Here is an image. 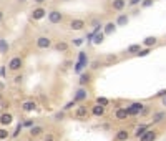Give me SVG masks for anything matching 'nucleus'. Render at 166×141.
Instances as JSON below:
<instances>
[{
    "label": "nucleus",
    "instance_id": "nucleus-29",
    "mask_svg": "<svg viewBox=\"0 0 166 141\" xmlns=\"http://www.w3.org/2000/svg\"><path fill=\"white\" fill-rule=\"evenodd\" d=\"M95 103L102 105V106H108V105H110V100H108V98H105V96H98Z\"/></svg>",
    "mask_w": 166,
    "mask_h": 141
},
{
    "label": "nucleus",
    "instance_id": "nucleus-42",
    "mask_svg": "<svg viewBox=\"0 0 166 141\" xmlns=\"http://www.w3.org/2000/svg\"><path fill=\"white\" fill-rule=\"evenodd\" d=\"M98 68H100V63L98 62H93L91 63V70H98Z\"/></svg>",
    "mask_w": 166,
    "mask_h": 141
},
{
    "label": "nucleus",
    "instance_id": "nucleus-19",
    "mask_svg": "<svg viewBox=\"0 0 166 141\" xmlns=\"http://www.w3.org/2000/svg\"><path fill=\"white\" fill-rule=\"evenodd\" d=\"M102 32L105 33V37H108V35H113L116 32V23L115 22H106L103 28H102Z\"/></svg>",
    "mask_w": 166,
    "mask_h": 141
},
{
    "label": "nucleus",
    "instance_id": "nucleus-34",
    "mask_svg": "<svg viewBox=\"0 0 166 141\" xmlns=\"http://www.w3.org/2000/svg\"><path fill=\"white\" fill-rule=\"evenodd\" d=\"M76 105H78V103H76L75 100H72V101H68V103H67V105H65V106L62 108V110H63V111H68V110H72L73 106H76Z\"/></svg>",
    "mask_w": 166,
    "mask_h": 141
},
{
    "label": "nucleus",
    "instance_id": "nucleus-5",
    "mask_svg": "<svg viewBox=\"0 0 166 141\" xmlns=\"http://www.w3.org/2000/svg\"><path fill=\"white\" fill-rule=\"evenodd\" d=\"M88 63H90V62H88L86 53H85V52H80V53H78V62L75 63V72L76 73H81L83 68L88 67Z\"/></svg>",
    "mask_w": 166,
    "mask_h": 141
},
{
    "label": "nucleus",
    "instance_id": "nucleus-26",
    "mask_svg": "<svg viewBox=\"0 0 166 141\" xmlns=\"http://www.w3.org/2000/svg\"><path fill=\"white\" fill-rule=\"evenodd\" d=\"M148 128H150V125H140L138 128H136V130H135V133H133V136L135 138H140L141 136V134H143L146 130H148Z\"/></svg>",
    "mask_w": 166,
    "mask_h": 141
},
{
    "label": "nucleus",
    "instance_id": "nucleus-3",
    "mask_svg": "<svg viewBox=\"0 0 166 141\" xmlns=\"http://www.w3.org/2000/svg\"><path fill=\"white\" fill-rule=\"evenodd\" d=\"M73 118L75 120H88L90 118V108L86 106V105H83V103H78V106L75 108L73 111Z\"/></svg>",
    "mask_w": 166,
    "mask_h": 141
},
{
    "label": "nucleus",
    "instance_id": "nucleus-20",
    "mask_svg": "<svg viewBox=\"0 0 166 141\" xmlns=\"http://www.w3.org/2000/svg\"><path fill=\"white\" fill-rule=\"evenodd\" d=\"M115 118L118 120V121H126L128 118H130V115H128V111H126V108H116L115 110Z\"/></svg>",
    "mask_w": 166,
    "mask_h": 141
},
{
    "label": "nucleus",
    "instance_id": "nucleus-40",
    "mask_svg": "<svg viewBox=\"0 0 166 141\" xmlns=\"http://www.w3.org/2000/svg\"><path fill=\"white\" fill-rule=\"evenodd\" d=\"M164 95H166V90H159V91L156 93V95H155V96H156V98H163Z\"/></svg>",
    "mask_w": 166,
    "mask_h": 141
},
{
    "label": "nucleus",
    "instance_id": "nucleus-50",
    "mask_svg": "<svg viewBox=\"0 0 166 141\" xmlns=\"http://www.w3.org/2000/svg\"><path fill=\"white\" fill-rule=\"evenodd\" d=\"M2 98H3V95H2V93H0V100H2Z\"/></svg>",
    "mask_w": 166,
    "mask_h": 141
},
{
    "label": "nucleus",
    "instance_id": "nucleus-30",
    "mask_svg": "<svg viewBox=\"0 0 166 141\" xmlns=\"http://www.w3.org/2000/svg\"><path fill=\"white\" fill-rule=\"evenodd\" d=\"M43 141H57V136L55 133H43Z\"/></svg>",
    "mask_w": 166,
    "mask_h": 141
},
{
    "label": "nucleus",
    "instance_id": "nucleus-22",
    "mask_svg": "<svg viewBox=\"0 0 166 141\" xmlns=\"http://www.w3.org/2000/svg\"><path fill=\"white\" fill-rule=\"evenodd\" d=\"M130 131L128 130H118L116 134H115V141H128L130 139Z\"/></svg>",
    "mask_w": 166,
    "mask_h": 141
},
{
    "label": "nucleus",
    "instance_id": "nucleus-4",
    "mask_svg": "<svg viewBox=\"0 0 166 141\" xmlns=\"http://www.w3.org/2000/svg\"><path fill=\"white\" fill-rule=\"evenodd\" d=\"M7 68L10 70V72H14V73L20 72V70L23 68V58H22L20 55L12 57L10 60H8V63H7Z\"/></svg>",
    "mask_w": 166,
    "mask_h": 141
},
{
    "label": "nucleus",
    "instance_id": "nucleus-13",
    "mask_svg": "<svg viewBox=\"0 0 166 141\" xmlns=\"http://www.w3.org/2000/svg\"><path fill=\"white\" fill-rule=\"evenodd\" d=\"M55 52H58V53H67V52L70 50V45L65 42V40H58L57 43H53V46H52Z\"/></svg>",
    "mask_w": 166,
    "mask_h": 141
},
{
    "label": "nucleus",
    "instance_id": "nucleus-1",
    "mask_svg": "<svg viewBox=\"0 0 166 141\" xmlns=\"http://www.w3.org/2000/svg\"><path fill=\"white\" fill-rule=\"evenodd\" d=\"M47 19L52 25H60V23L65 20V15L62 10H57V8H52L50 12H47Z\"/></svg>",
    "mask_w": 166,
    "mask_h": 141
},
{
    "label": "nucleus",
    "instance_id": "nucleus-36",
    "mask_svg": "<svg viewBox=\"0 0 166 141\" xmlns=\"http://www.w3.org/2000/svg\"><path fill=\"white\" fill-rule=\"evenodd\" d=\"M150 111H151V108H150V105H145V106H143V108H141V111H140V115H138V116H146L148 113H150Z\"/></svg>",
    "mask_w": 166,
    "mask_h": 141
},
{
    "label": "nucleus",
    "instance_id": "nucleus-37",
    "mask_svg": "<svg viewBox=\"0 0 166 141\" xmlns=\"http://www.w3.org/2000/svg\"><path fill=\"white\" fill-rule=\"evenodd\" d=\"M33 125H35V120H25V121L22 123V126H23V128H32Z\"/></svg>",
    "mask_w": 166,
    "mask_h": 141
},
{
    "label": "nucleus",
    "instance_id": "nucleus-43",
    "mask_svg": "<svg viewBox=\"0 0 166 141\" xmlns=\"http://www.w3.org/2000/svg\"><path fill=\"white\" fill-rule=\"evenodd\" d=\"M3 19H5V12H3L2 8H0V23L3 22Z\"/></svg>",
    "mask_w": 166,
    "mask_h": 141
},
{
    "label": "nucleus",
    "instance_id": "nucleus-12",
    "mask_svg": "<svg viewBox=\"0 0 166 141\" xmlns=\"http://www.w3.org/2000/svg\"><path fill=\"white\" fill-rule=\"evenodd\" d=\"M166 120V111L164 110H159V111H155L151 116V125H159Z\"/></svg>",
    "mask_w": 166,
    "mask_h": 141
},
{
    "label": "nucleus",
    "instance_id": "nucleus-18",
    "mask_svg": "<svg viewBox=\"0 0 166 141\" xmlns=\"http://www.w3.org/2000/svg\"><path fill=\"white\" fill-rule=\"evenodd\" d=\"M110 7L115 12H123L124 8H126V0H111Z\"/></svg>",
    "mask_w": 166,
    "mask_h": 141
},
{
    "label": "nucleus",
    "instance_id": "nucleus-28",
    "mask_svg": "<svg viewBox=\"0 0 166 141\" xmlns=\"http://www.w3.org/2000/svg\"><path fill=\"white\" fill-rule=\"evenodd\" d=\"M7 138H10L8 130L5 126H0V139H7Z\"/></svg>",
    "mask_w": 166,
    "mask_h": 141
},
{
    "label": "nucleus",
    "instance_id": "nucleus-23",
    "mask_svg": "<svg viewBox=\"0 0 166 141\" xmlns=\"http://www.w3.org/2000/svg\"><path fill=\"white\" fill-rule=\"evenodd\" d=\"M143 46H146V48H153V46H156L158 45V37H146L145 40H143V43H141Z\"/></svg>",
    "mask_w": 166,
    "mask_h": 141
},
{
    "label": "nucleus",
    "instance_id": "nucleus-49",
    "mask_svg": "<svg viewBox=\"0 0 166 141\" xmlns=\"http://www.w3.org/2000/svg\"><path fill=\"white\" fill-rule=\"evenodd\" d=\"M140 2H141V0H133V2H131V3H140Z\"/></svg>",
    "mask_w": 166,
    "mask_h": 141
},
{
    "label": "nucleus",
    "instance_id": "nucleus-24",
    "mask_svg": "<svg viewBox=\"0 0 166 141\" xmlns=\"http://www.w3.org/2000/svg\"><path fill=\"white\" fill-rule=\"evenodd\" d=\"M8 50H10V43L7 42V38H0V53L2 55H7L8 53Z\"/></svg>",
    "mask_w": 166,
    "mask_h": 141
},
{
    "label": "nucleus",
    "instance_id": "nucleus-33",
    "mask_svg": "<svg viewBox=\"0 0 166 141\" xmlns=\"http://www.w3.org/2000/svg\"><path fill=\"white\" fill-rule=\"evenodd\" d=\"M150 52H151V48H140V52L136 53V57H146V55H150Z\"/></svg>",
    "mask_w": 166,
    "mask_h": 141
},
{
    "label": "nucleus",
    "instance_id": "nucleus-46",
    "mask_svg": "<svg viewBox=\"0 0 166 141\" xmlns=\"http://www.w3.org/2000/svg\"><path fill=\"white\" fill-rule=\"evenodd\" d=\"M0 75H2V76H5V68H3V67L0 68Z\"/></svg>",
    "mask_w": 166,
    "mask_h": 141
},
{
    "label": "nucleus",
    "instance_id": "nucleus-9",
    "mask_svg": "<svg viewBox=\"0 0 166 141\" xmlns=\"http://www.w3.org/2000/svg\"><path fill=\"white\" fill-rule=\"evenodd\" d=\"M143 106H145V103H141V101H133V103H130L128 106H124V108H126V111H128L130 116H138Z\"/></svg>",
    "mask_w": 166,
    "mask_h": 141
},
{
    "label": "nucleus",
    "instance_id": "nucleus-51",
    "mask_svg": "<svg viewBox=\"0 0 166 141\" xmlns=\"http://www.w3.org/2000/svg\"><path fill=\"white\" fill-rule=\"evenodd\" d=\"M60 2H68V0H60Z\"/></svg>",
    "mask_w": 166,
    "mask_h": 141
},
{
    "label": "nucleus",
    "instance_id": "nucleus-32",
    "mask_svg": "<svg viewBox=\"0 0 166 141\" xmlns=\"http://www.w3.org/2000/svg\"><path fill=\"white\" fill-rule=\"evenodd\" d=\"M65 118V111L62 110V111H57V113L55 115H53V120H55V121H62Z\"/></svg>",
    "mask_w": 166,
    "mask_h": 141
},
{
    "label": "nucleus",
    "instance_id": "nucleus-7",
    "mask_svg": "<svg viewBox=\"0 0 166 141\" xmlns=\"http://www.w3.org/2000/svg\"><path fill=\"white\" fill-rule=\"evenodd\" d=\"M45 17H47V8L42 7V5H38L37 8H33L32 14H30V19L33 22H40V20H43Z\"/></svg>",
    "mask_w": 166,
    "mask_h": 141
},
{
    "label": "nucleus",
    "instance_id": "nucleus-45",
    "mask_svg": "<svg viewBox=\"0 0 166 141\" xmlns=\"http://www.w3.org/2000/svg\"><path fill=\"white\" fill-rule=\"evenodd\" d=\"M161 105H163V106H166V95L161 98Z\"/></svg>",
    "mask_w": 166,
    "mask_h": 141
},
{
    "label": "nucleus",
    "instance_id": "nucleus-39",
    "mask_svg": "<svg viewBox=\"0 0 166 141\" xmlns=\"http://www.w3.org/2000/svg\"><path fill=\"white\" fill-rule=\"evenodd\" d=\"M73 45H75V46L83 45V38H75V40H73Z\"/></svg>",
    "mask_w": 166,
    "mask_h": 141
},
{
    "label": "nucleus",
    "instance_id": "nucleus-14",
    "mask_svg": "<svg viewBox=\"0 0 166 141\" xmlns=\"http://www.w3.org/2000/svg\"><path fill=\"white\" fill-rule=\"evenodd\" d=\"M30 138H40V136H43V133H45V126H42V125H35L30 128Z\"/></svg>",
    "mask_w": 166,
    "mask_h": 141
},
{
    "label": "nucleus",
    "instance_id": "nucleus-48",
    "mask_svg": "<svg viewBox=\"0 0 166 141\" xmlns=\"http://www.w3.org/2000/svg\"><path fill=\"white\" fill-rule=\"evenodd\" d=\"M17 2H19V3H27L28 0H17Z\"/></svg>",
    "mask_w": 166,
    "mask_h": 141
},
{
    "label": "nucleus",
    "instance_id": "nucleus-6",
    "mask_svg": "<svg viewBox=\"0 0 166 141\" xmlns=\"http://www.w3.org/2000/svg\"><path fill=\"white\" fill-rule=\"evenodd\" d=\"M68 28H70V30H73V32H81V30H85V28H86V22L83 19H72L70 23H68Z\"/></svg>",
    "mask_w": 166,
    "mask_h": 141
},
{
    "label": "nucleus",
    "instance_id": "nucleus-35",
    "mask_svg": "<svg viewBox=\"0 0 166 141\" xmlns=\"http://www.w3.org/2000/svg\"><path fill=\"white\" fill-rule=\"evenodd\" d=\"M22 130H23V126H22V123H19V125H17V128H15V131L12 133V138H17V136L22 133Z\"/></svg>",
    "mask_w": 166,
    "mask_h": 141
},
{
    "label": "nucleus",
    "instance_id": "nucleus-10",
    "mask_svg": "<svg viewBox=\"0 0 166 141\" xmlns=\"http://www.w3.org/2000/svg\"><path fill=\"white\" fill-rule=\"evenodd\" d=\"M105 113H106V106H102L98 103H95L90 110V116H95V118H102V116H105Z\"/></svg>",
    "mask_w": 166,
    "mask_h": 141
},
{
    "label": "nucleus",
    "instance_id": "nucleus-8",
    "mask_svg": "<svg viewBox=\"0 0 166 141\" xmlns=\"http://www.w3.org/2000/svg\"><path fill=\"white\" fill-rule=\"evenodd\" d=\"M73 100H75L76 103H85L86 100H88V90H86V86H80L78 90L73 93Z\"/></svg>",
    "mask_w": 166,
    "mask_h": 141
},
{
    "label": "nucleus",
    "instance_id": "nucleus-41",
    "mask_svg": "<svg viewBox=\"0 0 166 141\" xmlns=\"http://www.w3.org/2000/svg\"><path fill=\"white\" fill-rule=\"evenodd\" d=\"M116 60H118V58L115 55H108V57H106V62H116Z\"/></svg>",
    "mask_w": 166,
    "mask_h": 141
},
{
    "label": "nucleus",
    "instance_id": "nucleus-27",
    "mask_svg": "<svg viewBox=\"0 0 166 141\" xmlns=\"http://www.w3.org/2000/svg\"><path fill=\"white\" fill-rule=\"evenodd\" d=\"M140 48H141V45L140 43H133V45H130L128 48H126V53H130V55H136L140 52Z\"/></svg>",
    "mask_w": 166,
    "mask_h": 141
},
{
    "label": "nucleus",
    "instance_id": "nucleus-31",
    "mask_svg": "<svg viewBox=\"0 0 166 141\" xmlns=\"http://www.w3.org/2000/svg\"><path fill=\"white\" fill-rule=\"evenodd\" d=\"M141 8H150L153 7V3H155V0H141Z\"/></svg>",
    "mask_w": 166,
    "mask_h": 141
},
{
    "label": "nucleus",
    "instance_id": "nucleus-38",
    "mask_svg": "<svg viewBox=\"0 0 166 141\" xmlns=\"http://www.w3.org/2000/svg\"><path fill=\"white\" fill-rule=\"evenodd\" d=\"M22 81H23V75H22V73H20V75H17L15 78H14V83H15V85H20Z\"/></svg>",
    "mask_w": 166,
    "mask_h": 141
},
{
    "label": "nucleus",
    "instance_id": "nucleus-11",
    "mask_svg": "<svg viewBox=\"0 0 166 141\" xmlns=\"http://www.w3.org/2000/svg\"><path fill=\"white\" fill-rule=\"evenodd\" d=\"M156 138H158V131L148 128V130L138 138V141H156Z\"/></svg>",
    "mask_w": 166,
    "mask_h": 141
},
{
    "label": "nucleus",
    "instance_id": "nucleus-17",
    "mask_svg": "<svg viewBox=\"0 0 166 141\" xmlns=\"http://www.w3.org/2000/svg\"><path fill=\"white\" fill-rule=\"evenodd\" d=\"M35 110H37V103H35L33 100H27V101L22 103V111L23 113H33Z\"/></svg>",
    "mask_w": 166,
    "mask_h": 141
},
{
    "label": "nucleus",
    "instance_id": "nucleus-44",
    "mask_svg": "<svg viewBox=\"0 0 166 141\" xmlns=\"http://www.w3.org/2000/svg\"><path fill=\"white\" fill-rule=\"evenodd\" d=\"M33 2H35V3H37V5H42V3H45V2H47V0H33Z\"/></svg>",
    "mask_w": 166,
    "mask_h": 141
},
{
    "label": "nucleus",
    "instance_id": "nucleus-15",
    "mask_svg": "<svg viewBox=\"0 0 166 141\" xmlns=\"http://www.w3.org/2000/svg\"><path fill=\"white\" fill-rule=\"evenodd\" d=\"M91 80H93V76L90 72H81L80 73V78H78V85L80 86H88L91 83Z\"/></svg>",
    "mask_w": 166,
    "mask_h": 141
},
{
    "label": "nucleus",
    "instance_id": "nucleus-2",
    "mask_svg": "<svg viewBox=\"0 0 166 141\" xmlns=\"http://www.w3.org/2000/svg\"><path fill=\"white\" fill-rule=\"evenodd\" d=\"M35 46H37L38 50H48L53 46V40L48 35H40V37L35 38Z\"/></svg>",
    "mask_w": 166,
    "mask_h": 141
},
{
    "label": "nucleus",
    "instance_id": "nucleus-16",
    "mask_svg": "<svg viewBox=\"0 0 166 141\" xmlns=\"http://www.w3.org/2000/svg\"><path fill=\"white\" fill-rule=\"evenodd\" d=\"M14 123V115L8 113V111H5V113L0 115V126H5L7 128L8 125H12Z\"/></svg>",
    "mask_w": 166,
    "mask_h": 141
},
{
    "label": "nucleus",
    "instance_id": "nucleus-21",
    "mask_svg": "<svg viewBox=\"0 0 166 141\" xmlns=\"http://www.w3.org/2000/svg\"><path fill=\"white\" fill-rule=\"evenodd\" d=\"M128 22H130V15H128V14H118L116 20H115L116 27H126Z\"/></svg>",
    "mask_w": 166,
    "mask_h": 141
},
{
    "label": "nucleus",
    "instance_id": "nucleus-47",
    "mask_svg": "<svg viewBox=\"0 0 166 141\" xmlns=\"http://www.w3.org/2000/svg\"><path fill=\"white\" fill-rule=\"evenodd\" d=\"M3 88H5V85L2 83V81H0V93H2V91H3Z\"/></svg>",
    "mask_w": 166,
    "mask_h": 141
},
{
    "label": "nucleus",
    "instance_id": "nucleus-25",
    "mask_svg": "<svg viewBox=\"0 0 166 141\" xmlns=\"http://www.w3.org/2000/svg\"><path fill=\"white\" fill-rule=\"evenodd\" d=\"M103 40H105V33L103 32H97L93 35V38H91V43L93 45H102Z\"/></svg>",
    "mask_w": 166,
    "mask_h": 141
}]
</instances>
